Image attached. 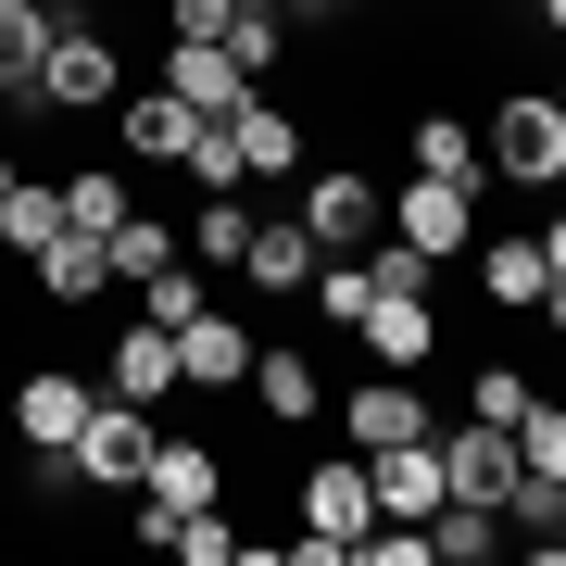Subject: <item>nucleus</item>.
I'll list each match as a JSON object with an SVG mask.
<instances>
[{
  "mask_svg": "<svg viewBox=\"0 0 566 566\" xmlns=\"http://www.w3.org/2000/svg\"><path fill=\"white\" fill-rule=\"evenodd\" d=\"M365 491H378V516H441V504H453L441 428H428V441H378V453H365Z\"/></svg>",
  "mask_w": 566,
  "mask_h": 566,
  "instance_id": "ddd939ff",
  "label": "nucleus"
},
{
  "mask_svg": "<svg viewBox=\"0 0 566 566\" xmlns=\"http://www.w3.org/2000/svg\"><path fill=\"white\" fill-rule=\"evenodd\" d=\"M164 88H177L189 114H214V126H227V114L252 102V63L227 51V39H164Z\"/></svg>",
  "mask_w": 566,
  "mask_h": 566,
  "instance_id": "4468645a",
  "label": "nucleus"
},
{
  "mask_svg": "<svg viewBox=\"0 0 566 566\" xmlns=\"http://www.w3.org/2000/svg\"><path fill=\"white\" fill-rule=\"evenodd\" d=\"M63 240V177H39V164H13V177H0V252H51Z\"/></svg>",
  "mask_w": 566,
  "mask_h": 566,
  "instance_id": "412c9836",
  "label": "nucleus"
},
{
  "mask_svg": "<svg viewBox=\"0 0 566 566\" xmlns=\"http://www.w3.org/2000/svg\"><path fill=\"white\" fill-rule=\"evenodd\" d=\"M227 491H240V479H227V453L189 441V428H164L151 465H139V504H164V516H202V504H227Z\"/></svg>",
  "mask_w": 566,
  "mask_h": 566,
  "instance_id": "9d476101",
  "label": "nucleus"
},
{
  "mask_svg": "<svg viewBox=\"0 0 566 566\" xmlns=\"http://www.w3.org/2000/svg\"><path fill=\"white\" fill-rule=\"evenodd\" d=\"M252 227H264V214L240 202V189H202V214L177 227V252L202 264V277H240V252H252Z\"/></svg>",
  "mask_w": 566,
  "mask_h": 566,
  "instance_id": "4be33fe9",
  "label": "nucleus"
},
{
  "mask_svg": "<svg viewBox=\"0 0 566 566\" xmlns=\"http://www.w3.org/2000/svg\"><path fill=\"white\" fill-rule=\"evenodd\" d=\"M303 277H315V227H303V214H290V227L264 214L252 252H240V290H252V303H303Z\"/></svg>",
  "mask_w": 566,
  "mask_h": 566,
  "instance_id": "6ab92c4d",
  "label": "nucleus"
},
{
  "mask_svg": "<svg viewBox=\"0 0 566 566\" xmlns=\"http://www.w3.org/2000/svg\"><path fill=\"white\" fill-rule=\"evenodd\" d=\"M227 13L240 0H164V39H227Z\"/></svg>",
  "mask_w": 566,
  "mask_h": 566,
  "instance_id": "2f4dec72",
  "label": "nucleus"
},
{
  "mask_svg": "<svg viewBox=\"0 0 566 566\" xmlns=\"http://www.w3.org/2000/svg\"><path fill=\"white\" fill-rule=\"evenodd\" d=\"M441 479H453V504H504V479H516V428H491V416L441 428Z\"/></svg>",
  "mask_w": 566,
  "mask_h": 566,
  "instance_id": "a211bd4d",
  "label": "nucleus"
},
{
  "mask_svg": "<svg viewBox=\"0 0 566 566\" xmlns=\"http://www.w3.org/2000/svg\"><path fill=\"white\" fill-rule=\"evenodd\" d=\"M88 403H102V378H88V365H25L13 403H0V441H13V453H76Z\"/></svg>",
  "mask_w": 566,
  "mask_h": 566,
  "instance_id": "20e7f679",
  "label": "nucleus"
},
{
  "mask_svg": "<svg viewBox=\"0 0 566 566\" xmlns=\"http://www.w3.org/2000/svg\"><path fill=\"white\" fill-rule=\"evenodd\" d=\"M390 240L428 252V264H465V252H479V189H465V177H403V189H390Z\"/></svg>",
  "mask_w": 566,
  "mask_h": 566,
  "instance_id": "39448f33",
  "label": "nucleus"
},
{
  "mask_svg": "<svg viewBox=\"0 0 566 566\" xmlns=\"http://www.w3.org/2000/svg\"><path fill=\"white\" fill-rule=\"evenodd\" d=\"M202 126H214V114H189L164 76H151V88H114V151H126V164H189Z\"/></svg>",
  "mask_w": 566,
  "mask_h": 566,
  "instance_id": "f8f14e48",
  "label": "nucleus"
},
{
  "mask_svg": "<svg viewBox=\"0 0 566 566\" xmlns=\"http://www.w3.org/2000/svg\"><path fill=\"white\" fill-rule=\"evenodd\" d=\"M151 441H164V416L126 403V390H102V403H88V428H76V479H88V491H139Z\"/></svg>",
  "mask_w": 566,
  "mask_h": 566,
  "instance_id": "0eeeda50",
  "label": "nucleus"
},
{
  "mask_svg": "<svg viewBox=\"0 0 566 566\" xmlns=\"http://www.w3.org/2000/svg\"><path fill=\"white\" fill-rule=\"evenodd\" d=\"M151 264H177V227H164V214H126V227H114V277L139 290Z\"/></svg>",
  "mask_w": 566,
  "mask_h": 566,
  "instance_id": "c756f323",
  "label": "nucleus"
},
{
  "mask_svg": "<svg viewBox=\"0 0 566 566\" xmlns=\"http://www.w3.org/2000/svg\"><path fill=\"white\" fill-rule=\"evenodd\" d=\"M51 13H76V0H51Z\"/></svg>",
  "mask_w": 566,
  "mask_h": 566,
  "instance_id": "58836bf2",
  "label": "nucleus"
},
{
  "mask_svg": "<svg viewBox=\"0 0 566 566\" xmlns=\"http://www.w3.org/2000/svg\"><path fill=\"white\" fill-rule=\"evenodd\" d=\"M126 214H139V189H126L114 164H63V227H88V240H114Z\"/></svg>",
  "mask_w": 566,
  "mask_h": 566,
  "instance_id": "393cba45",
  "label": "nucleus"
},
{
  "mask_svg": "<svg viewBox=\"0 0 566 566\" xmlns=\"http://www.w3.org/2000/svg\"><path fill=\"white\" fill-rule=\"evenodd\" d=\"M102 390H126V403L164 416V390H189L177 378V327H151V315L139 327H102Z\"/></svg>",
  "mask_w": 566,
  "mask_h": 566,
  "instance_id": "2eb2a0df",
  "label": "nucleus"
},
{
  "mask_svg": "<svg viewBox=\"0 0 566 566\" xmlns=\"http://www.w3.org/2000/svg\"><path fill=\"white\" fill-rule=\"evenodd\" d=\"M528 403H542V378H528V365H516V353H491V365H479V378H465V416H491V428H516Z\"/></svg>",
  "mask_w": 566,
  "mask_h": 566,
  "instance_id": "bb28decb",
  "label": "nucleus"
},
{
  "mask_svg": "<svg viewBox=\"0 0 566 566\" xmlns=\"http://www.w3.org/2000/svg\"><path fill=\"white\" fill-rule=\"evenodd\" d=\"M465 264H479V303H491V315H542V290H554L542 227H504V240H479Z\"/></svg>",
  "mask_w": 566,
  "mask_h": 566,
  "instance_id": "f3484780",
  "label": "nucleus"
},
{
  "mask_svg": "<svg viewBox=\"0 0 566 566\" xmlns=\"http://www.w3.org/2000/svg\"><path fill=\"white\" fill-rule=\"evenodd\" d=\"M542 554H566V504H554V528H542Z\"/></svg>",
  "mask_w": 566,
  "mask_h": 566,
  "instance_id": "e433bc0d",
  "label": "nucleus"
},
{
  "mask_svg": "<svg viewBox=\"0 0 566 566\" xmlns=\"http://www.w3.org/2000/svg\"><path fill=\"white\" fill-rule=\"evenodd\" d=\"M327 416H340V441L353 453H378V441H428V390L403 378V365H378V378H353V390H327Z\"/></svg>",
  "mask_w": 566,
  "mask_h": 566,
  "instance_id": "6e6552de",
  "label": "nucleus"
},
{
  "mask_svg": "<svg viewBox=\"0 0 566 566\" xmlns=\"http://www.w3.org/2000/svg\"><path fill=\"white\" fill-rule=\"evenodd\" d=\"M51 0H0V102H25L39 88V63H51Z\"/></svg>",
  "mask_w": 566,
  "mask_h": 566,
  "instance_id": "b1692460",
  "label": "nucleus"
},
{
  "mask_svg": "<svg viewBox=\"0 0 566 566\" xmlns=\"http://www.w3.org/2000/svg\"><path fill=\"white\" fill-rule=\"evenodd\" d=\"M303 227H315V252H378L390 240V189L365 164H315L303 177Z\"/></svg>",
  "mask_w": 566,
  "mask_h": 566,
  "instance_id": "423d86ee",
  "label": "nucleus"
},
{
  "mask_svg": "<svg viewBox=\"0 0 566 566\" xmlns=\"http://www.w3.org/2000/svg\"><path fill=\"white\" fill-rule=\"evenodd\" d=\"M164 554H177V566H227V554H240V516H227V504L177 516V528H164Z\"/></svg>",
  "mask_w": 566,
  "mask_h": 566,
  "instance_id": "cd10ccee",
  "label": "nucleus"
},
{
  "mask_svg": "<svg viewBox=\"0 0 566 566\" xmlns=\"http://www.w3.org/2000/svg\"><path fill=\"white\" fill-rule=\"evenodd\" d=\"M25 290H39V315H88L102 290H126V277H114V240H88V227H63L51 252H25Z\"/></svg>",
  "mask_w": 566,
  "mask_h": 566,
  "instance_id": "9b49d317",
  "label": "nucleus"
},
{
  "mask_svg": "<svg viewBox=\"0 0 566 566\" xmlns=\"http://www.w3.org/2000/svg\"><path fill=\"white\" fill-rule=\"evenodd\" d=\"M365 516H378V491H365V453H315L303 465V528H290L277 566H353Z\"/></svg>",
  "mask_w": 566,
  "mask_h": 566,
  "instance_id": "f03ea898",
  "label": "nucleus"
},
{
  "mask_svg": "<svg viewBox=\"0 0 566 566\" xmlns=\"http://www.w3.org/2000/svg\"><path fill=\"white\" fill-rule=\"evenodd\" d=\"M516 465L566 491V403H528V416H516Z\"/></svg>",
  "mask_w": 566,
  "mask_h": 566,
  "instance_id": "c85d7f7f",
  "label": "nucleus"
},
{
  "mask_svg": "<svg viewBox=\"0 0 566 566\" xmlns=\"http://www.w3.org/2000/svg\"><path fill=\"white\" fill-rule=\"evenodd\" d=\"M315 25H378V0H303Z\"/></svg>",
  "mask_w": 566,
  "mask_h": 566,
  "instance_id": "473e14b6",
  "label": "nucleus"
},
{
  "mask_svg": "<svg viewBox=\"0 0 566 566\" xmlns=\"http://www.w3.org/2000/svg\"><path fill=\"white\" fill-rule=\"evenodd\" d=\"M479 164L504 189H566V114H554V88H504V102L479 114Z\"/></svg>",
  "mask_w": 566,
  "mask_h": 566,
  "instance_id": "f257e3e1",
  "label": "nucleus"
},
{
  "mask_svg": "<svg viewBox=\"0 0 566 566\" xmlns=\"http://www.w3.org/2000/svg\"><path fill=\"white\" fill-rule=\"evenodd\" d=\"M554 114H566V63H554Z\"/></svg>",
  "mask_w": 566,
  "mask_h": 566,
  "instance_id": "4c0bfd02",
  "label": "nucleus"
},
{
  "mask_svg": "<svg viewBox=\"0 0 566 566\" xmlns=\"http://www.w3.org/2000/svg\"><path fill=\"white\" fill-rule=\"evenodd\" d=\"M528 13V39H566V0H516Z\"/></svg>",
  "mask_w": 566,
  "mask_h": 566,
  "instance_id": "f704fd0d",
  "label": "nucleus"
},
{
  "mask_svg": "<svg viewBox=\"0 0 566 566\" xmlns=\"http://www.w3.org/2000/svg\"><path fill=\"white\" fill-rule=\"evenodd\" d=\"M542 264H554V277H566V214H542Z\"/></svg>",
  "mask_w": 566,
  "mask_h": 566,
  "instance_id": "c9c22d12",
  "label": "nucleus"
},
{
  "mask_svg": "<svg viewBox=\"0 0 566 566\" xmlns=\"http://www.w3.org/2000/svg\"><path fill=\"white\" fill-rule=\"evenodd\" d=\"M114 88H126V51H114V25H76L63 13L51 25V63H39V88H25V114H114Z\"/></svg>",
  "mask_w": 566,
  "mask_h": 566,
  "instance_id": "7ed1b4c3",
  "label": "nucleus"
},
{
  "mask_svg": "<svg viewBox=\"0 0 566 566\" xmlns=\"http://www.w3.org/2000/svg\"><path fill=\"white\" fill-rule=\"evenodd\" d=\"M189 189H252V164H240V139H227V126H202V139H189Z\"/></svg>",
  "mask_w": 566,
  "mask_h": 566,
  "instance_id": "7c9ffc66",
  "label": "nucleus"
},
{
  "mask_svg": "<svg viewBox=\"0 0 566 566\" xmlns=\"http://www.w3.org/2000/svg\"><path fill=\"white\" fill-rule=\"evenodd\" d=\"M252 340H264L252 315H227V303H202V315L177 327V378H189V390H240V378H252Z\"/></svg>",
  "mask_w": 566,
  "mask_h": 566,
  "instance_id": "dca6fc26",
  "label": "nucleus"
},
{
  "mask_svg": "<svg viewBox=\"0 0 566 566\" xmlns=\"http://www.w3.org/2000/svg\"><path fill=\"white\" fill-rule=\"evenodd\" d=\"M240 403H252L264 428H290V441H303V428L327 416V365H315L303 340H252V378H240Z\"/></svg>",
  "mask_w": 566,
  "mask_h": 566,
  "instance_id": "1a4fd4ad",
  "label": "nucleus"
},
{
  "mask_svg": "<svg viewBox=\"0 0 566 566\" xmlns=\"http://www.w3.org/2000/svg\"><path fill=\"white\" fill-rule=\"evenodd\" d=\"M403 151H416V177H465V189H491V164H479V114H416Z\"/></svg>",
  "mask_w": 566,
  "mask_h": 566,
  "instance_id": "5701e85b",
  "label": "nucleus"
},
{
  "mask_svg": "<svg viewBox=\"0 0 566 566\" xmlns=\"http://www.w3.org/2000/svg\"><path fill=\"white\" fill-rule=\"evenodd\" d=\"M227 139H240V164H252V177H303V114H290L277 88H252V102L227 114Z\"/></svg>",
  "mask_w": 566,
  "mask_h": 566,
  "instance_id": "aec40b11",
  "label": "nucleus"
},
{
  "mask_svg": "<svg viewBox=\"0 0 566 566\" xmlns=\"http://www.w3.org/2000/svg\"><path fill=\"white\" fill-rule=\"evenodd\" d=\"M528 327H542V340H554V353H566V277H554V290H542V315H528Z\"/></svg>",
  "mask_w": 566,
  "mask_h": 566,
  "instance_id": "72a5a7b5",
  "label": "nucleus"
},
{
  "mask_svg": "<svg viewBox=\"0 0 566 566\" xmlns=\"http://www.w3.org/2000/svg\"><path fill=\"white\" fill-rule=\"evenodd\" d=\"M516 542V528H504V504H441V516H428V566H491V554H504Z\"/></svg>",
  "mask_w": 566,
  "mask_h": 566,
  "instance_id": "a878e982",
  "label": "nucleus"
}]
</instances>
